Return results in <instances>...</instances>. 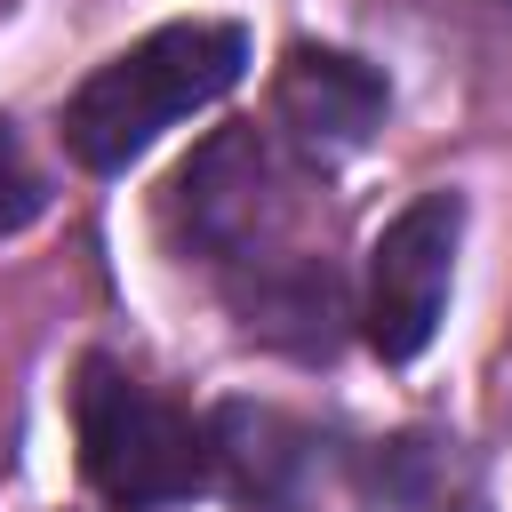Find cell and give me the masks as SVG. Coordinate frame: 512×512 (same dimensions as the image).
I'll return each instance as SVG.
<instances>
[{
  "label": "cell",
  "instance_id": "1",
  "mask_svg": "<svg viewBox=\"0 0 512 512\" xmlns=\"http://www.w3.org/2000/svg\"><path fill=\"white\" fill-rule=\"evenodd\" d=\"M248 72V32L240 24H216V16H184V24H160L144 32L136 48H120L112 64H96L72 104H64V144L80 168L112 176L128 168L160 128L208 112L216 96H232Z\"/></svg>",
  "mask_w": 512,
  "mask_h": 512
},
{
  "label": "cell",
  "instance_id": "2",
  "mask_svg": "<svg viewBox=\"0 0 512 512\" xmlns=\"http://www.w3.org/2000/svg\"><path fill=\"white\" fill-rule=\"evenodd\" d=\"M72 432H80V472L96 496L152 512V504H184L216 480V448L208 424L168 408L152 384H136L120 360H80L72 384Z\"/></svg>",
  "mask_w": 512,
  "mask_h": 512
},
{
  "label": "cell",
  "instance_id": "3",
  "mask_svg": "<svg viewBox=\"0 0 512 512\" xmlns=\"http://www.w3.org/2000/svg\"><path fill=\"white\" fill-rule=\"evenodd\" d=\"M288 192H296V176L280 168V152L256 128H224V136H208L176 168L168 216H176L184 248H200L224 272V288H232V280H248V272H264L280 256H304V248L280 240L288 232V208H296Z\"/></svg>",
  "mask_w": 512,
  "mask_h": 512
},
{
  "label": "cell",
  "instance_id": "4",
  "mask_svg": "<svg viewBox=\"0 0 512 512\" xmlns=\"http://www.w3.org/2000/svg\"><path fill=\"white\" fill-rule=\"evenodd\" d=\"M456 232H464V200L456 192H416L368 248V288H360V328L376 344V360H416L440 336L448 312V272H456Z\"/></svg>",
  "mask_w": 512,
  "mask_h": 512
},
{
  "label": "cell",
  "instance_id": "5",
  "mask_svg": "<svg viewBox=\"0 0 512 512\" xmlns=\"http://www.w3.org/2000/svg\"><path fill=\"white\" fill-rule=\"evenodd\" d=\"M272 104H280V120H288L312 152H360V144L384 128L392 88H384L376 64L304 40V48H288V64H280V80H272Z\"/></svg>",
  "mask_w": 512,
  "mask_h": 512
},
{
  "label": "cell",
  "instance_id": "6",
  "mask_svg": "<svg viewBox=\"0 0 512 512\" xmlns=\"http://www.w3.org/2000/svg\"><path fill=\"white\" fill-rule=\"evenodd\" d=\"M208 448H216V480L240 504H256V512H304L312 504L320 456H312V432L288 424L280 408H248V400L216 408L208 416Z\"/></svg>",
  "mask_w": 512,
  "mask_h": 512
},
{
  "label": "cell",
  "instance_id": "7",
  "mask_svg": "<svg viewBox=\"0 0 512 512\" xmlns=\"http://www.w3.org/2000/svg\"><path fill=\"white\" fill-rule=\"evenodd\" d=\"M40 208H48V176L32 168L16 120H0V232H24Z\"/></svg>",
  "mask_w": 512,
  "mask_h": 512
},
{
  "label": "cell",
  "instance_id": "8",
  "mask_svg": "<svg viewBox=\"0 0 512 512\" xmlns=\"http://www.w3.org/2000/svg\"><path fill=\"white\" fill-rule=\"evenodd\" d=\"M120 512H128V504H120Z\"/></svg>",
  "mask_w": 512,
  "mask_h": 512
}]
</instances>
